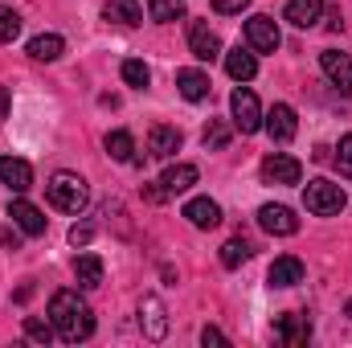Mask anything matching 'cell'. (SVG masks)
<instances>
[{
	"label": "cell",
	"mask_w": 352,
	"mask_h": 348,
	"mask_svg": "<svg viewBox=\"0 0 352 348\" xmlns=\"http://www.w3.org/2000/svg\"><path fill=\"white\" fill-rule=\"evenodd\" d=\"M50 320H54V332H58L66 345L90 340V332H94V316H90L87 303L78 299V291H54V299H50Z\"/></svg>",
	"instance_id": "obj_1"
},
{
	"label": "cell",
	"mask_w": 352,
	"mask_h": 348,
	"mask_svg": "<svg viewBox=\"0 0 352 348\" xmlns=\"http://www.w3.org/2000/svg\"><path fill=\"white\" fill-rule=\"evenodd\" d=\"M45 193H50L54 209H62V213H82L90 201V188L78 173H54L50 184H45Z\"/></svg>",
	"instance_id": "obj_2"
},
{
	"label": "cell",
	"mask_w": 352,
	"mask_h": 348,
	"mask_svg": "<svg viewBox=\"0 0 352 348\" xmlns=\"http://www.w3.org/2000/svg\"><path fill=\"white\" fill-rule=\"evenodd\" d=\"M303 205H307V213H316V217H336V213L349 205V197H344V188L332 184V180H307Z\"/></svg>",
	"instance_id": "obj_3"
},
{
	"label": "cell",
	"mask_w": 352,
	"mask_h": 348,
	"mask_svg": "<svg viewBox=\"0 0 352 348\" xmlns=\"http://www.w3.org/2000/svg\"><path fill=\"white\" fill-rule=\"evenodd\" d=\"M230 111H234V127H238L242 135H254V131H263V107H258L254 90L238 87L234 94H230Z\"/></svg>",
	"instance_id": "obj_4"
},
{
	"label": "cell",
	"mask_w": 352,
	"mask_h": 348,
	"mask_svg": "<svg viewBox=\"0 0 352 348\" xmlns=\"http://www.w3.org/2000/svg\"><path fill=\"white\" fill-rule=\"evenodd\" d=\"M263 180L266 184H299L303 180V164L287 152H270L263 160Z\"/></svg>",
	"instance_id": "obj_5"
},
{
	"label": "cell",
	"mask_w": 352,
	"mask_h": 348,
	"mask_svg": "<svg viewBox=\"0 0 352 348\" xmlns=\"http://www.w3.org/2000/svg\"><path fill=\"white\" fill-rule=\"evenodd\" d=\"M246 41H250V50L254 54H274L278 50V25H274V17H266V12H258V17H250L246 21Z\"/></svg>",
	"instance_id": "obj_6"
},
{
	"label": "cell",
	"mask_w": 352,
	"mask_h": 348,
	"mask_svg": "<svg viewBox=\"0 0 352 348\" xmlns=\"http://www.w3.org/2000/svg\"><path fill=\"white\" fill-rule=\"evenodd\" d=\"M263 127L270 131V140H274V144H291V140H295V131H299V119H295V111H291L287 102H274V107L263 115Z\"/></svg>",
	"instance_id": "obj_7"
},
{
	"label": "cell",
	"mask_w": 352,
	"mask_h": 348,
	"mask_svg": "<svg viewBox=\"0 0 352 348\" xmlns=\"http://www.w3.org/2000/svg\"><path fill=\"white\" fill-rule=\"evenodd\" d=\"M140 328H144L148 340H164L168 336V316H164V303L156 295H144V303H140Z\"/></svg>",
	"instance_id": "obj_8"
},
{
	"label": "cell",
	"mask_w": 352,
	"mask_h": 348,
	"mask_svg": "<svg viewBox=\"0 0 352 348\" xmlns=\"http://www.w3.org/2000/svg\"><path fill=\"white\" fill-rule=\"evenodd\" d=\"M258 226H263L266 234H274V238H291L299 230V217L287 205H263L258 209Z\"/></svg>",
	"instance_id": "obj_9"
},
{
	"label": "cell",
	"mask_w": 352,
	"mask_h": 348,
	"mask_svg": "<svg viewBox=\"0 0 352 348\" xmlns=\"http://www.w3.org/2000/svg\"><path fill=\"white\" fill-rule=\"evenodd\" d=\"M188 50H192V58L213 62V58L221 54V41H217V33H213L205 21H192V25H188Z\"/></svg>",
	"instance_id": "obj_10"
},
{
	"label": "cell",
	"mask_w": 352,
	"mask_h": 348,
	"mask_svg": "<svg viewBox=\"0 0 352 348\" xmlns=\"http://www.w3.org/2000/svg\"><path fill=\"white\" fill-rule=\"evenodd\" d=\"M320 66H324V74L332 78V87H340L344 94H352V58L349 54L324 50V54H320Z\"/></svg>",
	"instance_id": "obj_11"
},
{
	"label": "cell",
	"mask_w": 352,
	"mask_h": 348,
	"mask_svg": "<svg viewBox=\"0 0 352 348\" xmlns=\"http://www.w3.org/2000/svg\"><path fill=\"white\" fill-rule=\"evenodd\" d=\"M184 217H188L197 230H217V226H221V205L209 201V197H192V201L184 205Z\"/></svg>",
	"instance_id": "obj_12"
},
{
	"label": "cell",
	"mask_w": 352,
	"mask_h": 348,
	"mask_svg": "<svg viewBox=\"0 0 352 348\" xmlns=\"http://www.w3.org/2000/svg\"><path fill=\"white\" fill-rule=\"evenodd\" d=\"M278 340L283 345H291V348H299V345H307V336H311V324H307V316H299V312H287L283 320H278Z\"/></svg>",
	"instance_id": "obj_13"
},
{
	"label": "cell",
	"mask_w": 352,
	"mask_h": 348,
	"mask_svg": "<svg viewBox=\"0 0 352 348\" xmlns=\"http://www.w3.org/2000/svg\"><path fill=\"white\" fill-rule=\"evenodd\" d=\"M0 180L12 188V193H25L33 184V168L21 160V156H0Z\"/></svg>",
	"instance_id": "obj_14"
},
{
	"label": "cell",
	"mask_w": 352,
	"mask_h": 348,
	"mask_svg": "<svg viewBox=\"0 0 352 348\" xmlns=\"http://www.w3.org/2000/svg\"><path fill=\"white\" fill-rule=\"evenodd\" d=\"M148 152H152L156 160L176 156V152H180V131H176V127H164V123L152 127V131H148Z\"/></svg>",
	"instance_id": "obj_15"
},
{
	"label": "cell",
	"mask_w": 352,
	"mask_h": 348,
	"mask_svg": "<svg viewBox=\"0 0 352 348\" xmlns=\"http://www.w3.org/2000/svg\"><path fill=\"white\" fill-rule=\"evenodd\" d=\"M8 217H12L25 234H33V238H41V234H45V217H41V209H37V205H29V201H12Z\"/></svg>",
	"instance_id": "obj_16"
},
{
	"label": "cell",
	"mask_w": 352,
	"mask_h": 348,
	"mask_svg": "<svg viewBox=\"0 0 352 348\" xmlns=\"http://www.w3.org/2000/svg\"><path fill=\"white\" fill-rule=\"evenodd\" d=\"M324 17V0H287V21L295 29H311Z\"/></svg>",
	"instance_id": "obj_17"
},
{
	"label": "cell",
	"mask_w": 352,
	"mask_h": 348,
	"mask_svg": "<svg viewBox=\"0 0 352 348\" xmlns=\"http://www.w3.org/2000/svg\"><path fill=\"white\" fill-rule=\"evenodd\" d=\"M226 70H230V78H234V83H250V78L258 74V62H254V54H250V50H242V45H238V50H230V54H226Z\"/></svg>",
	"instance_id": "obj_18"
},
{
	"label": "cell",
	"mask_w": 352,
	"mask_h": 348,
	"mask_svg": "<svg viewBox=\"0 0 352 348\" xmlns=\"http://www.w3.org/2000/svg\"><path fill=\"white\" fill-rule=\"evenodd\" d=\"M266 279H270V287H295V283H303V262L291 259V254L287 259H274Z\"/></svg>",
	"instance_id": "obj_19"
},
{
	"label": "cell",
	"mask_w": 352,
	"mask_h": 348,
	"mask_svg": "<svg viewBox=\"0 0 352 348\" xmlns=\"http://www.w3.org/2000/svg\"><path fill=\"white\" fill-rule=\"evenodd\" d=\"M62 50H66V41H62L58 33H41V37L29 41V58H33V62H58Z\"/></svg>",
	"instance_id": "obj_20"
},
{
	"label": "cell",
	"mask_w": 352,
	"mask_h": 348,
	"mask_svg": "<svg viewBox=\"0 0 352 348\" xmlns=\"http://www.w3.org/2000/svg\"><path fill=\"white\" fill-rule=\"evenodd\" d=\"M176 90H180L188 102H201V98H209V78H205L201 70H180V74H176Z\"/></svg>",
	"instance_id": "obj_21"
},
{
	"label": "cell",
	"mask_w": 352,
	"mask_h": 348,
	"mask_svg": "<svg viewBox=\"0 0 352 348\" xmlns=\"http://www.w3.org/2000/svg\"><path fill=\"white\" fill-rule=\"evenodd\" d=\"M197 164H173V168H164V176H160V184L168 188V193H188L192 184H197Z\"/></svg>",
	"instance_id": "obj_22"
},
{
	"label": "cell",
	"mask_w": 352,
	"mask_h": 348,
	"mask_svg": "<svg viewBox=\"0 0 352 348\" xmlns=\"http://www.w3.org/2000/svg\"><path fill=\"white\" fill-rule=\"evenodd\" d=\"M74 279H78V287L94 291V287L102 283V259H98V254H78V259H74Z\"/></svg>",
	"instance_id": "obj_23"
},
{
	"label": "cell",
	"mask_w": 352,
	"mask_h": 348,
	"mask_svg": "<svg viewBox=\"0 0 352 348\" xmlns=\"http://www.w3.org/2000/svg\"><path fill=\"white\" fill-rule=\"evenodd\" d=\"M102 17L107 21H119V25H140L144 21V8H140V0H111L102 8Z\"/></svg>",
	"instance_id": "obj_24"
},
{
	"label": "cell",
	"mask_w": 352,
	"mask_h": 348,
	"mask_svg": "<svg viewBox=\"0 0 352 348\" xmlns=\"http://www.w3.org/2000/svg\"><path fill=\"white\" fill-rule=\"evenodd\" d=\"M107 152H111V160H119V164H131V152H135V140H131V131H111V135H107Z\"/></svg>",
	"instance_id": "obj_25"
},
{
	"label": "cell",
	"mask_w": 352,
	"mask_h": 348,
	"mask_svg": "<svg viewBox=\"0 0 352 348\" xmlns=\"http://www.w3.org/2000/svg\"><path fill=\"white\" fill-rule=\"evenodd\" d=\"M230 135H234V131H230V123H226V119H213V123L205 127V135H201V140H205V148H209V152H221V148L230 144Z\"/></svg>",
	"instance_id": "obj_26"
},
{
	"label": "cell",
	"mask_w": 352,
	"mask_h": 348,
	"mask_svg": "<svg viewBox=\"0 0 352 348\" xmlns=\"http://www.w3.org/2000/svg\"><path fill=\"white\" fill-rule=\"evenodd\" d=\"M250 254H254V246H250V242H242V238H234V242H226V246H221V266H230V270H234V266H242Z\"/></svg>",
	"instance_id": "obj_27"
},
{
	"label": "cell",
	"mask_w": 352,
	"mask_h": 348,
	"mask_svg": "<svg viewBox=\"0 0 352 348\" xmlns=\"http://www.w3.org/2000/svg\"><path fill=\"white\" fill-rule=\"evenodd\" d=\"M123 83L135 87V90H144L148 83H152V70H148L140 58H127V62H123Z\"/></svg>",
	"instance_id": "obj_28"
},
{
	"label": "cell",
	"mask_w": 352,
	"mask_h": 348,
	"mask_svg": "<svg viewBox=\"0 0 352 348\" xmlns=\"http://www.w3.org/2000/svg\"><path fill=\"white\" fill-rule=\"evenodd\" d=\"M25 336H29V340H37V345H50V340H54V320L25 316Z\"/></svg>",
	"instance_id": "obj_29"
},
{
	"label": "cell",
	"mask_w": 352,
	"mask_h": 348,
	"mask_svg": "<svg viewBox=\"0 0 352 348\" xmlns=\"http://www.w3.org/2000/svg\"><path fill=\"white\" fill-rule=\"evenodd\" d=\"M148 12H152V21H176V17H184V0H152Z\"/></svg>",
	"instance_id": "obj_30"
},
{
	"label": "cell",
	"mask_w": 352,
	"mask_h": 348,
	"mask_svg": "<svg viewBox=\"0 0 352 348\" xmlns=\"http://www.w3.org/2000/svg\"><path fill=\"white\" fill-rule=\"evenodd\" d=\"M16 33H21V17H16L12 8H4V4H0V45H8Z\"/></svg>",
	"instance_id": "obj_31"
},
{
	"label": "cell",
	"mask_w": 352,
	"mask_h": 348,
	"mask_svg": "<svg viewBox=\"0 0 352 348\" xmlns=\"http://www.w3.org/2000/svg\"><path fill=\"white\" fill-rule=\"evenodd\" d=\"M336 168L352 180V135H344V140H340V148H336Z\"/></svg>",
	"instance_id": "obj_32"
},
{
	"label": "cell",
	"mask_w": 352,
	"mask_h": 348,
	"mask_svg": "<svg viewBox=\"0 0 352 348\" xmlns=\"http://www.w3.org/2000/svg\"><path fill=\"white\" fill-rule=\"evenodd\" d=\"M90 238H94V226H87V221H82V226H74V230H70V242H74V246H87Z\"/></svg>",
	"instance_id": "obj_33"
},
{
	"label": "cell",
	"mask_w": 352,
	"mask_h": 348,
	"mask_svg": "<svg viewBox=\"0 0 352 348\" xmlns=\"http://www.w3.org/2000/svg\"><path fill=\"white\" fill-rule=\"evenodd\" d=\"M246 4H250V0H213V8H217V12H226V17H230V12H242Z\"/></svg>",
	"instance_id": "obj_34"
},
{
	"label": "cell",
	"mask_w": 352,
	"mask_h": 348,
	"mask_svg": "<svg viewBox=\"0 0 352 348\" xmlns=\"http://www.w3.org/2000/svg\"><path fill=\"white\" fill-rule=\"evenodd\" d=\"M201 345H226V336H221L217 328H205V332H201Z\"/></svg>",
	"instance_id": "obj_35"
},
{
	"label": "cell",
	"mask_w": 352,
	"mask_h": 348,
	"mask_svg": "<svg viewBox=\"0 0 352 348\" xmlns=\"http://www.w3.org/2000/svg\"><path fill=\"white\" fill-rule=\"evenodd\" d=\"M0 246H8V250H16L21 242H16V234H12V230H0Z\"/></svg>",
	"instance_id": "obj_36"
},
{
	"label": "cell",
	"mask_w": 352,
	"mask_h": 348,
	"mask_svg": "<svg viewBox=\"0 0 352 348\" xmlns=\"http://www.w3.org/2000/svg\"><path fill=\"white\" fill-rule=\"evenodd\" d=\"M8 115V94H4V87H0V119Z\"/></svg>",
	"instance_id": "obj_37"
},
{
	"label": "cell",
	"mask_w": 352,
	"mask_h": 348,
	"mask_svg": "<svg viewBox=\"0 0 352 348\" xmlns=\"http://www.w3.org/2000/svg\"><path fill=\"white\" fill-rule=\"evenodd\" d=\"M344 312H349V316H352V299H349V303H344Z\"/></svg>",
	"instance_id": "obj_38"
}]
</instances>
